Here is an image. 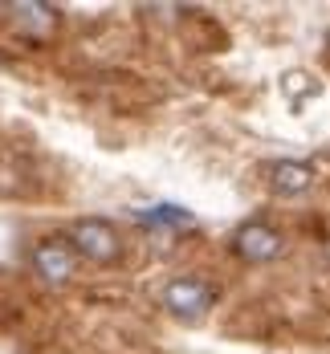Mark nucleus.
Returning a JSON list of instances; mask_svg holds the SVG:
<instances>
[{
  "instance_id": "obj_1",
  "label": "nucleus",
  "mask_w": 330,
  "mask_h": 354,
  "mask_svg": "<svg viewBox=\"0 0 330 354\" xmlns=\"http://www.w3.org/2000/svg\"><path fill=\"white\" fill-rule=\"evenodd\" d=\"M70 248L77 257H86L90 265H114L118 257H122V236H118V228L102 220V216H86V220H73L70 228Z\"/></svg>"
},
{
  "instance_id": "obj_2",
  "label": "nucleus",
  "mask_w": 330,
  "mask_h": 354,
  "mask_svg": "<svg viewBox=\"0 0 330 354\" xmlns=\"http://www.w3.org/2000/svg\"><path fill=\"white\" fill-rule=\"evenodd\" d=\"M29 269L41 285L49 289H66V285L77 277V252L70 248L66 236H45L37 241L33 252H29Z\"/></svg>"
},
{
  "instance_id": "obj_3",
  "label": "nucleus",
  "mask_w": 330,
  "mask_h": 354,
  "mask_svg": "<svg viewBox=\"0 0 330 354\" xmlns=\"http://www.w3.org/2000/svg\"><path fill=\"white\" fill-rule=\"evenodd\" d=\"M159 301H163V310L172 318H180L192 326V322H204V314L217 301V293H212V285L204 281V277H172V281L163 285Z\"/></svg>"
},
{
  "instance_id": "obj_4",
  "label": "nucleus",
  "mask_w": 330,
  "mask_h": 354,
  "mask_svg": "<svg viewBox=\"0 0 330 354\" xmlns=\"http://www.w3.org/2000/svg\"><path fill=\"white\" fill-rule=\"evenodd\" d=\"M232 252L241 261H249V265H273L286 252V236L277 228L261 224V220H249V224H241L232 232Z\"/></svg>"
},
{
  "instance_id": "obj_5",
  "label": "nucleus",
  "mask_w": 330,
  "mask_h": 354,
  "mask_svg": "<svg viewBox=\"0 0 330 354\" xmlns=\"http://www.w3.org/2000/svg\"><path fill=\"white\" fill-rule=\"evenodd\" d=\"M8 21L12 29L29 41H45V37L57 29V8L53 4H41V0H12L8 4Z\"/></svg>"
},
{
  "instance_id": "obj_6",
  "label": "nucleus",
  "mask_w": 330,
  "mask_h": 354,
  "mask_svg": "<svg viewBox=\"0 0 330 354\" xmlns=\"http://www.w3.org/2000/svg\"><path fill=\"white\" fill-rule=\"evenodd\" d=\"M265 179H269V187L282 192V196H302V192L314 187L318 171H314L310 163H302V159H273V163H265Z\"/></svg>"
},
{
  "instance_id": "obj_7",
  "label": "nucleus",
  "mask_w": 330,
  "mask_h": 354,
  "mask_svg": "<svg viewBox=\"0 0 330 354\" xmlns=\"http://www.w3.org/2000/svg\"><path fill=\"white\" fill-rule=\"evenodd\" d=\"M135 220L143 228L155 232H183V228H196V212H187L180 204H151V208H135Z\"/></svg>"
},
{
  "instance_id": "obj_8",
  "label": "nucleus",
  "mask_w": 330,
  "mask_h": 354,
  "mask_svg": "<svg viewBox=\"0 0 330 354\" xmlns=\"http://www.w3.org/2000/svg\"><path fill=\"white\" fill-rule=\"evenodd\" d=\"M282 94H286V102L293 110L306 106V98H318L322 94V86H318V77L306 70H286L282 73Z\"/></svg>"
},
{
  "instance_id": "obj_9",
  "label": "nucleus",
  "mask_w": 330,
  "mask_h": 354,
  "mask_svg": "<svg viewBox=\"0 0 330 354\" xmlns=\"http://www.w3.org/2000/svg\"><path fill=\"white\" fill-rule=\"evenodd\" d=\"M327 257H330V245H327Z\"/></svg>"
}]
</instances>
